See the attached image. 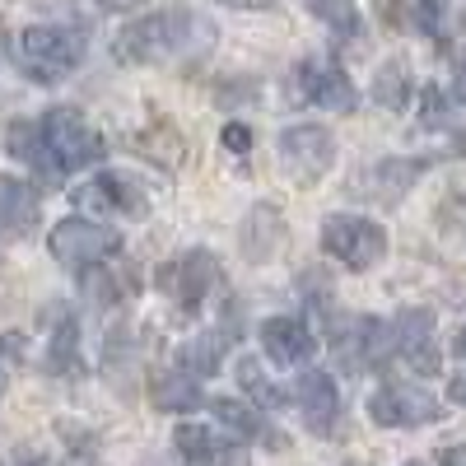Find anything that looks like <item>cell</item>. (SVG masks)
<instances>
[{
  "label": "cell",
  "instance_id": "6da1fadb",
  "mask_svg": "<svg viewBox=\"0 0 466 466\" xmlns=\"http://www.w3.org/2000/svg\"><path fill=\"white\" fill-rule=\"evenodd\" d=\"M94 164H103V136L85 122L80 107H47L37 116V168L70 177Z\"/></svg>",
  "mask_w": 466,
  "mask_h": 466
},
{
  "label": "cell",
  "instance_id": "7a4b0ae2",
  "mask_svg": "<svg viewBox=\"0 0 466 466\" xmlns=\"http://www.w3.org/2000/svg\"><path fill=\"white\" fill-rule=\"evenodd\" d=\"M197 15L187 10H159V15H140L131 19L122 33H116V61L127 66H159V61H173L177 52H187L191 33H197Z\"/></svg>",
  "mask_w": 466,
  "mask_h": 466
},
{
  "label": "cell",
  "instance_id": "3957f363",
  "mask_svg": "<svg viewBox=\"0 0 466 466\" xmlns=\"http://www.w3.org/2000/svg\"><path fill=\"white\" fill-rule=\"evenodd\" d=\"M89 43L80 28H61V24H33L15 37V56L24 66L28 80L37 85H56L66 70H75L85 61Z\"/></svg>",
  "mask_w": 466,
  "mask_h": 466
},
{
  "label": "cell",
  "instance_id": "277c9868",
  "mask_svg": "<svg viewBox=\"0 0 466 466\" xmlns=\"http://www.w3.org/2000/svg\"><path fill=\"white\" fill-rule=\"evenodd\" d=\"M322 252L345 270H369L387 252V233L369 215H327L322 219Z\"/></svg>",
  "mask_w": 466,
  "mask_h": 466
},
{
  "label": "cell",
  "instance_id": "5b68a950",
  "mask_svg": "<svg viewBox=\"0 0 466 466\" xmlns=\"http://www.w3.org/2000/svg\"><path fill=\"white\" fill-rule=\"evenodd\" d=\"M159 289L173 299V308L177 313H201V308L215 299V289H219V266H215V257L210 252H182V257H173L164 270H159Z\"/></svg>",
  "mask_w": 466,
  "mask_h": 466
},
{
  "label": "cell",
  "instance_id": "8992f818",
  "mask_svg": "<svg viewBox=\"0 0 466 466\" xmlns=\"http://www.w3.org/2000/svg\"><path fill=\"white\" fill-rule=\"evenodd\" d=\"M52 257L70 270H89L94 261L112 257V252H122V233H116L112 224H94V219H61L52 224V238H47Z\"/></svg>",
  "mask_w": 466,
  "mask_h": 466
},
{
  "label": "cell",
  "instance_id": "52a82bcc",
  "mask_svg": "<svg viewBox=\"0 0 466 466\" xmlns=\"http://www.w3.org/2000/svg\"><path fill=\"white\" fill-rule=\"evenodd\" d=\"M336 164V140L322 127H289L280 136V173L294 187H318Z\"/></svg>",
  "mask_w": 466,
  "mask_h": 466
},
{
  "label": "cell",
  "instance_id": "ba28073f",
  "mask_svg": "<svg viewBox=\"0 0 466 466\" xmlns=\"http://www.w3.org/2000/svg\"><path fill=\"white\" fill-rule=\"evenodd\" d=\"M369 420L382 424V430H420V424L443 420V410H439V401L424 392V387L382 382L378 392L369 397Z\"/></svg>",
  "mask_w": 466,
  "mask_h": 466
},
{
  "label": "cell",
  "instance_id": "9c48e42d",
  "mask_svg": "<svg viewBox=\"0 0 466 466\" xmlns=\"http://www.w3.org/2000/svg\"><path fill=\"white\" fill-rule=\"evenodd\" d=\"M294 89L303 103H313V107H327V112H355L360 94L355 85H350V75L331 61V56H308L294 75Z\"/></svg>",
  "mask_w": 466,
  "mask_h": 466
},
{
  "label": "cell",
  "instance_id": "30bf717a",
  "mask_svg": "<svg viewBox=\"0 0 466 466\" xmlns=\"http://www.w3.org/2000/svg\"><path fill=\"white\" fill-rule=\"evenodd\" d=\"M392 355H401V364L415 373H439V340L430 308H406L401 318H392Z\"/></svg>",
  "mask_w": 466,
  "mask_h": 466
},
{
  "label": "cell",
  "instance_id": "8fae6325",
  "mask_svg": "<svg viewBox=\"0 0 466 466\" xmlns=\"http://www.w3.org/2000/svg\"><path fill=\"white\" fill-rule=\"evenodd\" d=\"M75 206L98 210V215H140L145 210V191H140V182L131 173L103 168L85 187H75Z\"/></svg>",
  "mask_w": 466,
  "mask_h": 466
},
{
  "label": "cell",
  "instance_id": "7c38bea8",
  "mask_svg": "<svg viewBox=\"0 0 466 466\" xmlns=\"http://www.w3.org/2000/svg\"><path fill=\"white\" fill-rule=\"evenodd\" d=\"M294 401L303 410V424L313 430L318 439H327L336 430V420H340V392H336V382L327 369H308L299 382H294Z\"/></svg>",
  "mask_w": 466,
  "mask_h": 466
},
{
  "label": "cell",
  "instance_id": "4fadbf2b",
  "mask_svg": "<svg viewBox=\"0 0 466 466\" xmlns=\"http://www.w3.org/2000/svg\"><path fill=\"white\" fill-rule=\"evenodd\" d=\"M261 345H266L270 364H280V369H299V364L313 360L318 336L308 331V322H303V318H266V322H261Z\"/></svg>",
  "mask_w": 466,
  "mask_h": 466
},
{
  "label": "cell",
  "instance_id": "5bb4252c",
  "mask_svg": "<svg viewBox=\"0 0 466 466\" xmlns=\"http://www.w3.org/2000/svg\"><path fill=\"white\" fill-rule=\"evenodd\" d=\"M80 280H85V289H89L98 303H127V299L140 289L136 266H131L122 252H112V257L94 261L89 270H80Z\"/></svg>",
  "mask_w": 466,
  "mask_h": 466
},
{
  "label": "cell",
  "instance_id": "9a60e30c",
  "mask_svg": "<svg viewBox=\"0 0 466 466\" xmlns=\"http://www.w3.org/2000/svg\"><path fill=\"white\" fill-rule=\"evenodd\" d=\"M173 448L191 466H224V461H233V443L219 439L210 424H177V430H173Z\"/></svg>",
  "mask_w": 466,
  "mask_h": 466
},
{
  "label": "cell",
  "instance_id": "2e32d148",
  "mask_svg": "<svg viewBox=\"0 0 466 466\" xmlns=\"http://www.w3.org/2000/svg\"><path fill=\"white\" fill-rule=\"evenodd\" d=\"M37 219V187L19 182V177H0V233L19 238Z\"/></svg>",
  "mask_w": 466,
  "mask_h": 466
},
{
  "label": "cell",
  "instance_id": "e0dca14e",
  "mask_svg": "<svg viewBox=\"0 0 466 466\" xmlns=\"http://www.w3.org/2000/svg\"><path fill=\"white\" fill-rule=\"evenodd\" d=\"M149 397L159 410H191L201 401V387H197V373L191 369H168V373H154V387Z\"/></svg>",
  "mask_w": 466,
  "mask_h": 466
},
{
  "label": "cell",
  "instance_id": "ac0fdd59",
  "mask_svg": "<svg viewBox=\"0 0 466 466\" xmlns=\"http://www.w3.org/2000/svg\"><path fill=\"white\" fill-rule=\"evenodd\" d=\"M47 364H52V373H75V369H80V331H75V318H66V313L52 318Z\"/></svg>",
  "mask_w": 466,
  "mask_h": 466
},
{
  "label": "cell",
  "instance_id": "d6986e66",
  "mask_svg": "<svg viewBox=\"0 0 466 466\" xmlns=\"http://www.w3.org/2000/svg\"><path fill=\"white\" fill-rule=\"evenodd\" d=\"M215 420L219 424H228L238 439H266V415H261V406H248V401H233V397H219L215 406Z\"/></svg>",
  "mask_w": 466,
  "mask_h": 466
},
{
  "label": "cell",
  "instance_id": "ffe728a7",
  "mask_svg": "<svg viewBox=\"0 0 466 466\" xmlns=\"http://www.w3.org/2000/svg\"><path fill=\"white\" fill-rule=\"evenodd\" d=\"M373 98H378L382 107H392V112H401V107H406V98H410V75H406V66H401V61H387V66L378 70V80H373Z\"/></svg>",
  "mask_w": 466,
  "mask_h": 466
},
{
  "label": "cell",
  "instance_id": "44dd1931",
  "mask_svg": "<svg viewBox=\"0 0 466 466\" xmlns=\"http://www.w3.org/2000/svg\"><path fill=\"white\" fill-rule=\"evenodd\" d=\"M308 10H313L336 37H360V10L350 5V0H308Z\"/></svg>",
  "mask_w": 466,
  "mask_h": 466
},
{
  "label": "cell",
  "instance_id": "7402d4cb",
  "mask_svg": "<svg viewBox=\"0 0 466 466\" xmlns=\"http://www.w3.org/2000/svg\"><path fill=\"white\" fill-rule=\"evenodd\" d=\"M219 360H224V336H215V331H206V336H197L191 345H182V369H191L197 378L215 373Z\"/></svg>",
  "mask_w": 466,
  "mask_h": 466
},
{
  "label": "cell",
  "instance_id": "603a6c76",
  "mask_svg": "<svg viewBox=\"0 0 466 466\" xmlns=\"http://www.w3.org/2000/svg\"><path fill=\"white\" fill-rule=\"evenodd\" d=\"M238 382H243V392H248V397H257L261 406H270V401L280 397L276 387L266 382V369H261L257 360H243V364H238Z\"/></svg>",
  "mask_w": 466,
  "mask_h": 466
},
{
  "label": "cell",
  "instance_id": "cb8c5ba5",
  "mask_svg": "<svg viewBox=\"0 0 466 466\" xmlns=\"http://www.w3.org/2000/svg\"><path fill=\"white\" fill-rule=\"evenodd\" d=\"M420 122H424V127H443V122H448V98H443L434 85L420 94Z\"/></svg>",
  "mask_w": 466,
  "mask_h": 466
},
{
  "label": "cell",
  "instance_id": "d4e9b609",
  "mask_svg": "<svg viewBox=\"0 0 466 466\" xmlns=\"http://www.w3.org/2000/svg\"><path fill=\"white\" fill-rule=\"evenodd\" d=\"M406 10H410V19L424 33H439L443 28V5H439V0H406Z\"/></svg>",
  "mask_w": 466,
  "mask_h": 466
},
{
  "label": "cell",
  "instance_id": "484cf974",
  "mask_svg": "<svg viewBox=\"0 0 466 466\" xmlns=\"http://www.w3.org/2000/svg\"><path fill=\"white\" fill-rule=\"evenodd\" d=\"M224 145H228L233 154H248V145H252V131L233 122V127H224Z\"/></svg>",
  "mask_w": 466,
  "mask_h": 466
},
{
  "label": "cell",
  "instance_id": "4316f807",
  "mask_svg": "<svg viewBox=\"0 0 466 466\" xmlns=\"http://www.w3.org/2000/svg\"><path fill=\"white\" fill-rule=\"evenodd\" d=\"M448 401H452V406H466V369L448 378Z\"/></svg>",
  "mask_w": 466,
  "mask_h": 466
},
{
  "label": "cell",
  "instance_id": "83f0119b",
  "mask_svg": "<svg viewBox=\"0 0 466 466\" xmlns=\"http://www.w3.org/2000/svg\"><path fill=\"white\" fill-rule=\"evenodd\" d=\"M452 94L466 103V47L457 52V70H452Z\"/></svg>",
  "mask_w": 466,
  "mask_h": 466
},
{
  "label": "cell",
  "instance_id": "f1b7e54d",
  "mask_svg": "<svg viewBox=\"0 0 466 466\" xmlns=\"http://www.w3.org/2000/svg\"><path fill=\"white\" fill-rule=\"evenodd\" d=\"M439 466H466V443H448L439 452Z\"/></svg>",
  "mask_w": 466,
  "mask_h": 466
},
{
  "label": "cell",
  "instance_id": "f546056e",
  "mask_svg": "<svg viewBox=\"0 0 466 466\" xmlns=\"http://www.w3.org/2000/svg\"><path fill=\"white\" fill-rule=\"evenodd\" d=\"M219 5H233V10H261L270 0H219Z\"/></svg>",
  "mask_w": 466,
  "mask_h": 466
},
{
  "label": "cell",
  "instance_id": "4dcf8cb0",
  "mask_svg": "<svg viewBox=\"0 0 466 466\" xmlns=\"http://www.w3.org/2000/svg\"><path fill=\"white\" fill-rule=\"evenodd\" d=\"M452 355H457V360H466V322H461V331L452 336Z\"/></svg>",
  "mask_w": 466,
  "mask_h": 466
},
{
  "label": "cell",
  "instance_id": "1f68e13d",
  "mask_svg": "<svg viewBox=\"0 0 466 466\" xmlns=\"http://www.w3.org/2000/svg\"><path fill=\"white\" fill-rule=\"evenodd\" d=\"M0 466H37V457H28V452H15V457H5Z\"/></svg>",
  "mask_w": 466,
  "mask_h": 466
},
{
  "label": "cell",
  "instance_id": "d6a6232c",
  "mask_svg": "<svg viewBox=\"0 0 466 466\" xmlns=\"http://www.w3.org/2000/svg\"><path fill=\"white\" fill-rule=\"evenodd\" d=\"M5 387H10V364H5V355H0V397H5Z\"/></svg>",
  "mask_w": 466,
  "mask_h": 466
},
{
  "label": "cell",
  "instance_id": "836d02e7",
  "mask_svg": "<svg viewBox=\"0 0 466 466\" xmlns=\"http://www.w3.org/2000/svg\"><path fill=\"white\" fill-rule=\"evenodd\" d=\"M70 466H94V461H70Z\"/></svg>",
  "mask_w": 466,
  "mask_h": 466
},
{
  "label": "cell",
  "instance_id": "e575fe53",
  "mask_svg": "<svg viewBox=\"0 0 466 466\" xmlns=\"http://www.w3.org/2000/svg\"><path fill=\"white\" fill-rule=\"evenodd\" d=\"M406 466H420V461H406Z\"/></svg>",
  "mask_w": 466,
  "mask_h": 466
}]
</instances>
